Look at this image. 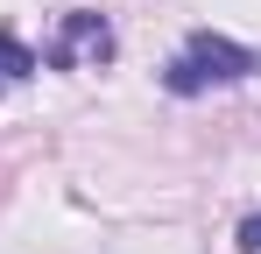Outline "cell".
Wrapping results in <instances>:
<instances>
[{"label": "cell", "mask_w": 261, "mask_h": 254, "mask_svg": "<svg viewBox=\"0 0 261 254\" xmlns=\"http://www.w3.org/2000/svg\"><path fill=\"white\" fill-rule=\"evenodd\" d=\"M254 71H261V57L247 49V42L198 29V36H191V42H184V49L170 57L163 85H170L176 99H191V92H205V85H233V78H254Z\"/></svg>", "instance_id": "cell-1"}, {"label": "cell", "mask_w": 261, "mask_h": 254, "mask_svg": "<svg viewBox=\"0 0 261 254\" xmlns=\"http://www.w3.org/2000/svg\"><path fill=\"white\" fill-rule=\"evenodd\" d=\"M106 57H113V21H106V14H92V7H71V14L57 21L49 49H43L49 71H99Z\"/></svg>", "instance_id": "cell-2"}, {"label": "cell", "mask_w": 261, "mask_h": 254, "mask_svg": "<svg viewBox=\"0 0 261 254\" xmlns=\"http://www.w3.org/2000/svg\"><path fill=\"white\" fill-rule=\"evenodd\" d=\"M29 71H43V57H36L29 42H14L7 29H0V92H7L14 78H29Z\"/></svg>", "instance_id": "cell-3"}, {"label": "cell", "mask_w": 261, "mask_h": 254, "mask_svg": "<svg viewBox=\"0 0 261 254\" xmlns=\"http://www.w3.org/2000/svg\"><path fill=\"white\" fill-rule=\"evenodd\" d=\"M240 247H247V254H261V212H254V219H240Z\"/></svg>", "instance_id": "cell-4"}]
</instances>
